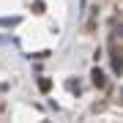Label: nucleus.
<instances>
[{"label": "nucleus", "mask_w": 123, "mask_h": 123, "mask_svg": "<svg viewBox=\"0 0 123 123\" xmlns=\"http://www.w3.org/2000/svg\"><path fill=\"white\" fill-rule=\"evenodd\" d=\"M90 77H93V85H96V88H107V74L101 68H93Z\"/></svg>", "instance_id": "1"}, {"label": "nucleus", "mask_w": 123, "mask_h": 123, "mask_svg": "<svg viewBox=\"0 0 123 123\" xmlns=\"http://www.w3.org/2000/svg\"><path fill=\"white\" fill-rule=\"evenodd\" d=\"M49 88H52V79H47V77H41V79H38V90H41V93H47Z\"/></svg>", "instance_id": "2"}]
</instances>
